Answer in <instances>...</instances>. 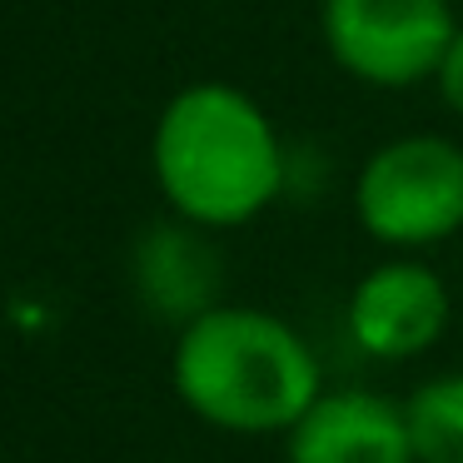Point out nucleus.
Masks as SVG:
<instances>
[{"label":"nucleus","instance_id":"8","mask_svg":"<svg viewBox=\"0 0 463 463\" xmlns=\"http://www.w3.org/2000/svg\"><path fill=\"white\" fill-rule=\"evenodd\" d=\"M439 95H443V105L449 110H458L463 115V31L449 41V51H443V61H439Z\"/></svg>","mask_w":463,"mask_h":463},{"label":"nucleus","instance_id":"7","mask_svg":"<svg viewBox=\"0 0 463 463\" xmlns=\"http://www.w3.org/2000/svg\"><path fill=\"white\" fill-rule=\"evenodd\" d=\"M403 419L419 463H463V373L429 379L403 403Z\"/></svg>","mask_w":463,"mask_h":463},{"label":"nucleus","instance_id":"5","mask_svg":"<svg viewBox=\"0 0 463 463\" xmlns=\"http://www.w3.org/2000/svg\"><path fill=\"white\" fill-rule=\"evenodd\" d=\"M449 324V289L429 264L393 260L359 279L349 299V329L373 359L423 354Z\"/></svg>","mask_w":463,"mask_h":463},{"label":"nucleus","instance_id":"4","mask_svg":"<svg viewBox=\"0 0 463 463\" xmlns=\"http://www.w3.org/2000/svg\"><path fill=\"white\" fill-rule=\"evenodd\" d=\"M319 25L334 61L383 90L439 75L443 51L458 35L449 0H324Z\"/></svg>","mask_w":463,"mask_h":463},{"label":"nucleus","instance_id":"6","mask_svg":"<svg viewBox=\"0 0 463 463\" xmlns=\"http://www.w3.org/2000/svg\"><path fill=\"white\" fill-rule=\"evenodd\" d=\"M289 463H419L399 403L364 389L319 393L289 429Z\"/></svg>","mask_w":463,"mask_h":463},{"label":"nucleus","instance_id":"2","mask_svg":"<svg viewBox=\"0 0 463 463\" xmlns=\"http://www.w3.org/2000/svg\"><path fill=\"white\" fill-rule=\"evenodd\" d=\"M175 389L230 433H289L319 399L309 344L264 309H200L175 349Z\"/></svg>","mask_w":463,"mask_h":463},{"label":"nucleus","instance_id":"1","mask_svg":"<svg viewBox=\"0 0 463 463\" xmlns=\"http://www.w3.org/2000/svg\"><path fill=\"white\" fill-rule=\"evenodd\" d=\"M150 155L165 200L210 230L254 220L284 184V150L269 115L220 80L190 85L165 105Z\"/></svg>","mask_w":463,"mask_h":463},{"label":"nucleus","instance_id":"3","mask_svg":"<svg viewBox=\"0 0 463 463\" xmlns=\"http://www.w3.org/2000/svg\"><path fill=\"white\" fill-rule=\"evenodd\" d=\"M359 224L379 244L423 250L463 224V150L439 135L393 140L359 170Z\"/></svg>","mask_w":463,"mask_h":463}]
</instances>
